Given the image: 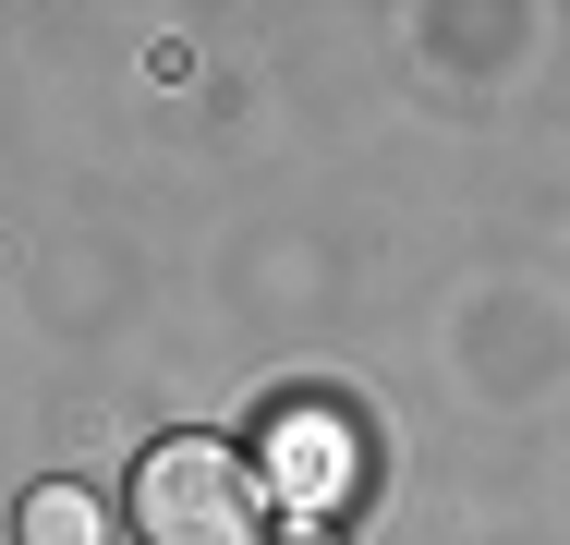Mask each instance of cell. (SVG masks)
<instances>
[{
  "mask_svg": "<svg viewBox=\"0 0 570 545\" xmlns=\"http://www.w3.org/2000/svg\"><path fill=\"white\" fill-rule=\"evenodd\" d=\"M267 545H341V534H328V522H292V534H267Z\"/></svg>",
  "mask_w": 570,
  "mask_h": 545,
  "instance_id": "cell-3",
  "label": "cell"
},
{
  "mask_svg": "<svg viewBox=\"0 0 570 545\" xmlns=\"http://www.w3.org/2000/svg\"><path fill=\"white\" fill-rule=\"evenodd\" d=\"M121 522L146 545H267V485L230 436H158L134 460V497Z\"/></svg>",
  "mask_w": 570,
  "mask_h": 545,
  "instance_id": "cell-1",
  "label": "cell"
},
{
  "mask_svg": "<svg viewBox=\"0 0 570 545\" xmlns=\"http://www.w3.org/2000/svg\"><path fill=\"white\" fill-rule=\"evenodd\" d=\"M12 545H110V497H86V485H37V497L12 509Z\"/></svg>",
  "mask_w": 570,
  "mask_h": 545,
  "instance_id": "cell-2",
  "label": "cell"
}]
</instances>
